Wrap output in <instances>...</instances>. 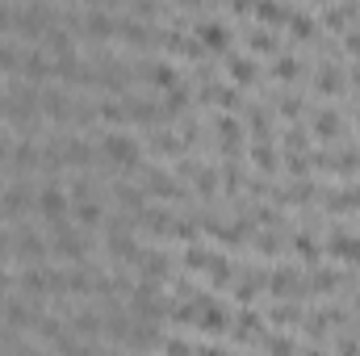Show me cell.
Segmentation results:
<instances>
[{"instance_id":"6da1fadb","label":"cell","mask_w":360,"mask_h":356,"mask_svg":"<svg viewBox=\"0 0 360 356\" xmlns=\"http://www.w3.org/2000/svg\"><path fill=\"white\" fill-rule=\"evenodd\" d=\"M117 172H139L143 168V147H139V139H130V134H122V130H109L105 139H101V147H96Z\"/></svg>"},{"instance_id":"7a4b0ae2","label":"cell","mask_w":360,"mask_h":356,"mask_svg":"<svg viewBox=\"0 0 360 356\" xmlns=\"http://www.w3.org/2000/svg\"><path fill=\"white\" fill-rule=\"evenodd\" d=\"M17 285H21L25 298H59V293H63V272H55V268H46L38 260V265L21 268Z\"/></svg>"},{"instance_id":"3957f363","label":"cell","mask_w":360,"mask_h":356,"mask_svg":"<svg viewBox=\"0 0 360 356\" xmlns=\"http://www.w3.org/2000/svg\"><path fill=\"white\" fill-rule=\"evenodd\" d=\"M34 210H38L51 227H59V222H68V214H72V193H63L59 180H46V184L34 193Z\"/></svg>"},{"instance_id":"277c9868","label":"cell","mask_w":360,"mask_h":356,"mask_svg":"<svg viewBox=\"0 0 360 356\" xmlns=\"http://www.w3.org/2000/svg\"><path fill=\"white\" fill-rule=\"evenodd\" d=\"M51 231H55V239H51V252H55V256H63V260H72V265H80V260L89 256V239H84L76 227L59 222V227H51Z\"/></svg>"},{"instance_id":"5b68a950","label":"cell","mask_w":360,"mask_h":356,"mask_svg":"<svg viewBox=\"0 0 360 356\" xmlns=\"http://www.w3.org/2000/svg\"><path fill=\"white\" fill-rule=\"evenodd\" d=\"M51 25H55V8H51V4H25V8L17 13V30H21L25 38H46Z\"/></svg>"},{"instance_id":"8992f818","label":"cell","mask_w":360,"mask_h":356,"mask_svg":"<svg viewBox=\"0 0 360 356\" xmlns=\"http://www.w3.org/2000/svg\"><path fill=\"white\" fill-rule=\"evenodd\" d=\"M30 210H34V193H30V184H25V180H13V184L0 193V214L17 222V218H25Z\"/></svg>"},{"instance_id":"52a82bcc","label":"cell","mask_w":360,"mask_h":356,"mask_svg":"<svg viewBox=\"0 0 360 356\" xmlns=\"http://www.w3.org/2000/svg\"><path fill=\"white\" fill-rule=\"evenodd\" d=\"M231 310L222 306V302H210V298H201V314H197V327L205 331V336H226L231 331Z\"/></svg>"},{"instance_id":"ba28073f","label":"cell","mask_w":360,"mask_h":356,"mask_svg":"<svg viewBox=\"0 0 360 356\" xmlns=\"http://www.w3.org/2000/svg\"><path fill=\"white\" fill-rule=\"evenodd\" d=\"M30 84H42L55 76V59H46V51H21V68H17Z\"/></svg>"},{"instance_id":"9c48e42d","label":"cell","mask_w":360,"mask_h":356,"mask_svg":"<svg viewBox=\"0 0 360 356\" xmlns=\"http://www.w3.org/2000/svg\"><path fill=\"white\" fill-rule=\"evenodd\" d=\"M197 42L205 46V55H210V51H214V55H226L231 30H226L222 21H197Z\"/></svg>"},{"instance_id":"30bf717a","label":"cell","mask_w":360,"mask_h":356,"mask_svg":"<svg viewBox=\"0 0 360 356\" xmlns=\"http://www.w3.org/2000/svg\"><path fill=\"white\" fill-rule=\"evenodd\" d=\"M143 180H147V189H143V197L151 193V197H164V201H176L180 197V184L168 172H160V168H147L143 172Z\"/></svg>"},{"instance_id":"8fae6325","label":"cell","mask_w":360,"mask_h":356,"mask_svg":"<svg viewBox=\"0 0 360 356\" xmlns=\"http://www.w3.org/2000/svg\"><path fill=\"white\" fill-rule=\"evenodd\" d=\"M59 155H63L68 168H89L92 160H96V147L84 143V139H68V143H59Z\"/></svg>"},{"instance_id":"7c38bea8","label":"cell","mask_w":360,"mask_h":356,"mask_svg":"<svg viewBox=\"0 0 360 356\" xmlns=\"http://www.w3.org/2000/svg\"><path fill=\"white\" fill-rule=\"evenodd\" d=\"M13 252L21 256V260H30V265H38L46 252H51V243L42 239V235H34V231H21L17 239H13Z\"/></svg>"},{"instance_id":"4fadbf2b","label":"cell","mask_w":360,"mask_h":356,"mask_svg":"<svg viewBox=\"0 0 360 356\" xmlns=\"http://www.w3.org/2000/svg\"><path fill=\"white\" fill-rule=\"evenodd\" d=\"M331 256L344 260V265H360V235H344V231H335V235H331Z\"/></svg>"},{"instance_id":"5bb4252c","label":"cell","mask_w":360,"mask_h":356,"mask_svg":"<svg viewBox=\"0 0 360 356\" xmlns=\"http://www.w3.org/2000/svg\"><path fill=\"white\" fill-rule=\"evenodd\" d=\"M84 34L96 38V42H109V38H117V21L109 13H89L84 17Z\"/></svg>"},{"instance_id":"9a60e30c","label":"cell","mask_w":360,"mask_h":356,"mask_svg":"<svg viewBox=\"0 0 360 356\" xmlns=\"http://www.w3.org/2000/svg\"><path fill=\"white\" fill-rule=\"evenodd\" d=\"M126 113H130V122H151V126L168 117V109H160V105H151V101H139V96L126 101Z\"/></svg>"},{"instance_id":"2e32d148","label":"cell","mask_w":360,"mask_h":356,"mask_svg":"<svg viewBox=\"0 0 360 356\" xmlns=\"http://www.w3.org/2000/svg\"><path fill=\"white\" fill-rule=\"evenodd\" d=\"M231 327H235V336H239V340L256 344V340H260V327H264V319H260L256 310H243V314H239V319H235Z\"/></svg>"},{"instance_id":"e0dca14e","label":"cell","mask_w":360,"mask_h":356,"mask_svg":"<svg viewBox=\"0 0 360 356\" xmlns=\"http://www.w3.org/2000/svg\"><path fill=\"white\" fill-rule=\"evenodd\" d=\"M92 272H84V268H68L63 272V293H76V298H84V293H92Z\"/></svg>"},{"instance_id":"ac0fdd59","label":"cell","mask_w":360,"mask_h":356,"mask_svg":"<svg viewBox=\"0 0 360 356\" xmlns=\"http://www.w3.org/2000/svg\"><path fill=\"white\" fill-rule=\"evenodd\" d=\"M264 25H285L289 21V8L285 4H276V0H256V8H252Z\"/></svg>"},{"instance_id":"d6986e66","label":"cell","mask_w":360,"mask_h":356,"mask_svg":"<svg viewBox=\"0 0 360 356\" xmlns=\"http://www.w3.org/2000/svg\"><path fill=\"white\" fill-rule=\"evenodd\" d=\"M72 218L80 222V227H101V205L92 201V197H84V201H72Z\"/></svg>"},{"instance_id":"ffe728a7","label":"cell","mask_w":360,"mask_h":356,"mask_svg":"<svg viewBox=\"0 0 360 356\" xmlns=\"http://www.w3.org/2000/svg\"><path fill=\"white\" fill-rule=\"evenodd\" d=\"M226 68H231V80L235 84H252L260 72H256V63L252 59H239V55H226Z\"/></svg>"},{"instance_id":"44dd1931","label":"cell","mask_w":360,"mask_h":356,"mask_svg":"<svg viewBox=\"0 0 360 356\" xmlns=\"http://www.w3.org/2000/svg\"><path fill=\"white\" fill-rule=\"evenodd\" d=\"M96 117H101L105 126H113V130L130 122V113H126V105H117V101H101V105H96Z\"/></svg>"},{"instance_id":"7402d4cb","label":"cell","mask_w":360,"mask_h":356,"mask_svg":"<svg viewBox=\"0 0 360 356\" xmlns=\"http://www.w3.org/2000/svg\"><path fill=\"white\" fill-rule=\"evenodd\" d=\"M310 126H314V134H319V139H327V143H331V139H340V113H335V109H323Z\"/></svg>"},{"instance_id":"603a6c76","label":"cell","mask_w":360,"mask_h":356,"mask_svg":"<svg viewBox=\"0 0 360 356\" xmlns=\"http://www.w3.org/2000/svg\"><path fill=\"white\" fill-rule=\"evenodd\" d=\"M4 323H8V327H34L38 319H34V310H30L25 302H8V306H4Z\"/></svg>"},{"instance_id":"cb8c5ba5","label":"cell","mask_w":360,"mask_h":356,"mask_svg":"<svg viewBox=\"0 0 360 356\" xmlns=\"http://www.w3.org/2000/svg\"><path fill=\"white\" fill-rule=\"evenodd\" d=\"M139 260H143V272L151 276V281H160V276H168V256L164 252H139Z\"/></svg>"},{"instance_id":"d4e9b609","label":"cell","mask_w":360,"mask_h":356,"mask_svg":"<svg viewBox=\"0 0 360 356\" xmlns=\"http://www.w3.org/2000/svg\"><path fill=\"white\" fill-rule=\"evenodd\" d=\"M214 260H218V256H214V252H205V248H197V243L184 252V268H193V272H210Z\"/></svg>"},{"instance_id":"484cf974","label":"cell","mask_w":360,"mask_h":356,"mask_svg":"<svg viewBox=\"0 0 360 356\" xmlns=\"http://www.w3.org/2000/svg\"><path fill=\"white\" fill-rule=\"evenodd\" d=\"M76 336H96L101 331V319L92 314V310H80V314H72V323H68Z\"/></svg>"},{"instance_id":"4316f807","label":"cell","mask_w":360,"mask_h":356,"mask_svg":"<svg viewBox=\"0 0 360 356\" xmlns=\"http://www.w3.org/2000/svg\"><path fill=\"white\" fill-rule=\"evenodd\" d=\"M285 25H289V34H293V38H310V34H314V21H310L306 13H289V21H285Z\"/></svg>"},{"instance_id":"83f0119b","label":"cell","mask_w":360,"mask_h":356,"mask_svg":"<svg viewBox=\"0 0 360 356\" xmlns=\"http://www.w3.org/2000/svg\"><path fill=\"white\" fill-rule=\"evenodd\" d=\"M218 139H222L226 151H235V143H239V126H235V117H218Z\"/></svg>"},{"instance_id":"f1b7e54d","label":"cell","mask_w":360,"mask_h":356,"mask_svg":"<svg viewBox=\"0 0 360 356\" xmlns=\"http://www.w3.org/2000/svg\"><path fill=\"white\" fill-rule=\"evenodd\" d=\"M17 68H21V51L0 38V72H17Z\"/></svg>"},{"instance_id":"f546056e","label":"cell","mask_w":360,"mask_h":356,"mask_svg":"<svg viewBox=\"0 0 360 356\" xmlns=\"http://www.w3.org/2000/svg\"><path fill=\"white\" fill-rule=\"evenodd\" d=\"M260 285H264V276H260V272L243 276V281H239V289H235V293H239V302H252V298L260 293Z\"/></svg>"},{"instance_id":"4dcf8cb0","label":"cell","mask_w":360,"mask_h":356,"mask_svg":"<svg viewBox=\"0 0 360 356\" xmlns=\"http://www.w3.org/2000/svg\"><path fill=\"white\" fill-rule=\"evenodd\" d=\"M269 285H272V293H276V298H293V285H297V276H293V272H276Z\"/></svg>"},{"instance_id":"1f68e13d","label":"cell","mask_w":360,"mask_h":356,"mask_svg":"<svg viewBox=\"0 0 360 356\" xmlns=\"http://www.w3.org/2000/svg\"><path fill=\"white\" fill-rule=\"evenodd\" d=\"M331 210H360V189H352V193H348V189L335 193V197H331Z\"/></svg>"},{"instance_id":"d6a6232c","label":"cell","mask_w":360,"mask_h":356,"mask_svg":"<svg viewBox=\"0 0 360 356\" xmlns=\"http://www.w3.org/2000/svg\"><path fill=\"white\" fill-rule=\"evenodd\" d=\"M17 13H21V8H13V4H4V0H0V34L17 30Z\"/></svg>"},{"instance_id":"836d02e7","label":"cell","mask_w":360,"mask_h":356,"mask_svg":"<svg viewBox=\"0 0 360 356\" xmlns=\"http://www.w3.org/2000/svg\"><path fill=\"white\" fill-rule=\"evenodd\" d=\"M272 76H276V80H293V76H297V63H293V59H276V63H272Z\"/></svg>"},{"instance_id":"e575fe53","label":"cell","mask_w":360,"mask_h":356,"mask_svg":"<svg viewBox=\"0 0 360 356\" xmlns=\"http://www.w3.org/2000/svg\"><path fill=\"white\" fill-rule=\"evenodd\" d=\"M260 344H264V348H272V352H293V348H297L289 336H269V340H260Z\"/></svg>"},{"instance_id":"d590c367","label":"cell","mask_w":360,"mask_h":356,"mask_svg":"<svg viewBox=\"0 0 360 356\" xmlns=\"http://www.w3.org/2000/svg\"><path fill=\"white\" fill-rule=\"evenodd\" d=\"M319 84H323V92H327V96H331V92H340V84H344V76H340V72H335V68H327V72H323V80H319Z\"/></svg>"},{"instance_id":"8d00e7d4","label":"cell","mask_w":360,"mask_h":356,"mask_svg":"<svg viewBox=\"0 0 360 356\" xmlns=\"http://www.w3.org/2000/svg\"><path fill=\"white\" fill-rule=\"evenodd\" d=\"M256 168H264V172H272V168H276V160H272L269 147H256Z\"/></svg>"},{"instance_id":"74e56055","label":"cell","mask_w":360,"mask_h":356,"mask_svg":"<svg viewBox=\"0 0 360 356\" xmlns=\"http://www.w3.org/2000/svg\"><path fill=\"white\" fill-rule=\"evenodd\" d=\"M160 348H168V352H188L193 344H188V340H180V336H172V340H164Z\"/></svg>"},{"instance_id":"f35d334b","label":"cell","mask_w":360,"mask_h":356,"mask_svg":"<svg viewBox=\"0 0 360 356\" xmlns=\"http://www.w3.org/2000/svg\"><path fill=\"white\" fill-rule=\"evenodd\" d=\"M248 42H252V46H256V51H272V38H269V34H252V38H248Z\"/></svg>"},{"instance_id":"ab89813d","label":"cell","mask_w":360,"mask_h":356,"mask_svg":"<svg viewBox=\"0 0 360 356\" xmlns=\"http://www.w3.org/2000/svg\"><path fill=\"white\" fill-rule=\"evenodd\" d=\"M13 256V235H0V260Z\"/></svg>"},{"instance_id":"60d3db41","label":"cell","mask_w":360,"mask_h":356,"mask_svg":"<svg viewBox=\"0 0 360 356\" xmlns=\"http://www.w3.org/2000/svg\"><path fill=\"white\" fill-rule=\"evenodd\" d=\"M13 289V276H8V268H0V293H8Z\"/></svg>"},{"instance_id":"b9f144b4","label":"cell","mask_w":360,"mask_h":356,"mask_svg":"<svg viewBox=\"0 0 360 356\" xmlns=\"http://www.w3.org/2000/svg\"><path fill=\"white\" fill-rule=\"evenodd\" d=\"M184 4H201V0H184Z\"/></svg>"},{"instance_id":"7bdbcfd3","label":"cell","mask_w":360,"mask_h":356,"mask_svg":"<svg viewBox=\"0 0 360 356\" xmlns=\"http://www.w3.org/2000/svg\"><path fill=\"white\" fill-rule=\"evenodd\" d=\"M356 348H360V340H356Z\"/></svg>"}]
</instances>
